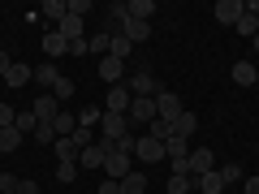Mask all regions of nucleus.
Segmentation results:
<instances>
[{"label": "nucleus", "mask_w": 259, "mask_h": 194, "mask_svg": "<svg viewBox=\"0 0 259 194\" xmlns=\"http://www.w3.org/2000/svg\"><path fill=\"white\" fill-rule=\"evenodd\" d=\"M30 112H35L39 121H56V112H61V104H56V95H39V100L30 104Z\"/></svg>", "instance_id": "17"}, {"label": "nucleus", "mask_w": 259, "mask_h": 194, "mask_svg": "<svg viewBox=\"0 0 259 194\" xmlns=\"http://www.w3.org/2000/svg\"><path fill=\"white\" fill-rule=\"evenodd\" d=\"M130 100H134V95H130V86H125V82H121V86H108L104 112H121V117H125V112H130Z\"/></svg>", "instance_id": "9"}, {"label": "nucleus", "mask_w": 259, "mask_h": 194, "mask_svg": "<svg viewBox=\"0 0 259 194\" xmlns=\"http://www.w3.org/2000/svg\"><path fill=\"white\" fill-rule=\"evenodd\" d=\"M56 30H61V35L69 39V43H74V39H87V22H82V18H74V13H65Z\"/></svg>", "instance_id": "15"}, {"label": "nucleus", "mask_w": 259, "mask_h": 194, "mask_svg": "<svg viewBox=\"0 0 259 194\" xmlns=\"http://www.w3.org/2000/svg\"><path fill=\"white\" fill-rule=\"evenodd\" d=\"M186 156H190V142H186V138H177V134H173V138L164 142V160H186Z\"/></svg>", "instance_id": "23"}, {"label": "nucleus", "mask_w": 259, "mask_h": 194, "mask_svg": "<svg viewBox=\"0 0 259 194\" xmlns=\"http://www.w3.org/2000/svg\"><path fill=\"white\" fill-rule=\"evenodd\" d=\"M182 95H173V91H160L156 95V117L160 121H177V117H182Z\"/></svg>", "instance_id": "3"}, {"label": "nucleus", "mask_w": 259, "mask_h": 194, "mask_svg": "<svg viewBox=\"0 0 259 194\" xmlns=\"http://www.w3.org/2000/svg\"><path fill=\"white\" fill-rule=\"evenodd\" d=\"M194 190H199V194H225L221 168H212V173H203V177H194Z\"/></svg>", "instance_id": "14"}, {"label": "nucleus", "mask_w": 259, "mask_h": 194, "mask_svg": "<svg viewBox=\"0 0 259 194\" xmlns=\"http://www.w3.org/2000/svg\"><path fill=\"white\" fill-rule=\"evenodd\" d=\"M242 185H246V194H259V177H246Z\"/></svg>", "instance_id": "45"}, {"label": "nucleus", "mask_w": 259, "mask_h": 194, "mask_svg": "<svg viewBox=\"0 0 259 194\" xmlns=\"http://www.w3.org/2000/svg\"><path fill=\"white\" fill-rule=\"evenodd\" d=\"M30 138H35V142H56V125H52V121H39Z\"/></svg>", "instance_id": "34"}, {"label": "nucleus", "mask_w": 259, "mask_h": 194, "mask_svg": "<svg viewBox=\"0 0 259 194\" xmlns=\"http://www.w3.org/2000/svg\"><path fill=\"white\" fill-rule=\"evenodd\" d=\"M39 13H44V18H52L56 26H61V18L69 13V5H65V0H44V5H39Z\"/></svg>", "instance_id": "25"}, {"label": "nucleus", "mask_w": 259, "mask_h": 194, "mask_svg": "<svg viewBox=\"0 0 259 194\" xmlns=\"http://www.w3.org/2000/svg\"><path fill=\"white\" fill-rule=\"evenodd\" d=\"M87 43H91V52H95V56H108L112 35H108V30H95V35H87Z\"/></svg>", "instance_id": "26"}, {"label": "nucleus", "mask_w": 259, "mask_h": 194, "mask_svg": "<svg viewBox=\"0 0 259 194\" xmlns=\"http://www.w3.org/2000/svg\"><path fill=\"white\" fill-rule=\"evenodd\" d=\"M194 190V177H182V173H173L164 181V194H190Z\"/></svg>", "instance_id": "24"}, {"label": "nucleus", "mask_w": 259, "mask_h": 194, "mask_svg": "<svg viewBox=\"0 0 259 194\" xmlns=\"http://www.w3.org/2000/svg\"><path fill=\"white\" fill-rule=\"evenodd\" d=\"M130 134V121L121 117V112H104L100 117V138H108V142H121Z\"/></svg>", "instance_id": "1"}, {"label": "nucleus", "mask_w": 259, "mask_h": 194, "mask_svg": "<svg viewBox=\"0 0 259 194\" xmlns=\"http://www.w3.org/2000/svg\"><path fill=\"white\" fill-rule=\"evenodd\" d=\"M52 125H56V138H69V134H74V129H78V112H56V121H52Z\"/></svg>", "instance_id": "20"}, {"label": "nucleus", "mask_w": 259, "mask_h": 194, "mask_svg": "<svg viewBox=\"0 0 259 194\" xmlns=\"http://www.w3.org/2000/svg\"><path fill=\"white\" fill-rule=\"evenodd\" d=\"M147 177H143V173H125V177H121V194H147Z\"/></svg>", "instance_id": "21"}, {"label": "nucleus", "mask_w": 259, "mask_h": 194, "mask_svg": "<svg viewBox=\"0 0 259 194\" xmlns=\"http://www.w3.org/2000/svg\"><path fill=\"white\" fill-rule=\"evenodd\" d=\"M18 147H22V134H18V129H13V125L0 129V151H18Z\"/></svg>", "instance_id": "33"}, {"label": "nucleus", "mask_w": 259, "mask_h": 194, "mask_svg": "<svg viewBox=\"0 0 259 194\" xmlns=\"http://www.w3.org/2000/svg\"><path fill=\"white\" fill-rule=\"evenodd\" d=\"M255 156H259V142H255Z\"/></svg>", "instance_id": "48"}, {"label": "nucleus", "mask_w": 259, "mask_h": 194, "mask_svg": "<svg viewBox=\"0 0 259 194\" xmlns=\"http://www.w3.org/2000/svg\"><path fill=\"white\" fill-rule=\"evenodd\" d=\"M250 47H255V52H259V35H255V39H250Z\"/></svg>", "instance_id": "47"}, {"label": "nucleus", "mask_w": 259, "mask_h": 194, "mask_svg": "<svg viewBox=\"0 0 259 194\" xmlns=\"http://www.w3.org/2000/svg\"><path fill=\"white\" fill-rule=\"evenodd\" d=\"M91 52V43H87V39H74V43H69V56H87Z\"/></svg>", "instance_id": "41"}, {"label": "nucleus", "mask_w": 259, "mask_h": 194, "mask_svg": "<svg viewBox=\"0 0 259 194\" xmlns=\"http://www.w3.org/2000/svg\"><path fill=\"white\" fill-rule=\"evenodd\" d=\"M35 82H39V86H48V91H52V86L61 82V69H56L52 61H48V65H39V69H35Z\"/></svg>", "instance_id": "22"}, {"label": "nucleus", "mask_w": 259, "mask_h": 194, "mask_svg": "<svg viewBox=\"0 0 259 194\" xmlns=\"http://www.w3.org/2000/svg\"><path fill=\"white\" fill-rule=\"evenodd\" d=\"M18 181H22V177H13V173H0V194H13V190H18Z\"/></svg>", "instance_id": "39"}, {"label": "nucleus", "mask_w": 259, "mask_h": 194, "mask_svg": "<svg viewBox=\"0 0 259 194\" xmlns=\"http://www.w3.org/2000/svg\"><path fill=\"white\" fill-rule=\"evenodd\" d=\"M246 13H250L255 22H259V0H250V5H246Z\"/></svg>", "instance_id": "46"}, {"label": "nucleus", "mask_w": 259, "mask_h": 194, "mask_svg": "<svg viewBox=\"0 0 259 194\" xmlns=\"http://www.w3.org/2000/svg\"><path fill=\"white\" fill-rule=\"evenodd\" d=\"M39 47H44V56H48V61H56V56H65V52H69V39H65L61 30H48Z\"/></svg>", "instance_id": "10"}, {"label": "nucleus", "mask_w": 259, "mask_h": 194, "mask_svg": "<svg viewBox=\"0 0 259 194\" xmlns=\"http://www.w3.org/2000/svg\"><path fill=\"white\" fill-rule=\"evenodd\" d=\"M212 168H216V160H212L207 147H194L190 151V177H203V173H212Z\"/></svg>", "instance_id": "13"}, {"label": "nucleus", "mask_w": 259, "mask_h": 194, "mask_svg": "<svg viewBox=\"0 0 259 194\" xmlns=\"http://www.w3.org/2000/svg\"><path fill=\"white\" fill-rule=\"evenodd\" d=\"M160 91H164V86H160L156 78L147 74V69H139V74L130 78V95H134V100H156Z\"/></svg>", "instance_id": "2"}, {"label": "nucleus", "mask_w": 259, "mask_h": 194, "mask_svg": "<svg viewBox=\"0 0 259 194\" xmlns=\"http://www.w3.org/2000/svg\"><path fill=\"white\" fill-rule=\"evenodd\" d=\"M221 177H225V185H238V181H246V173H242V164L233 160V164H225L221 168Z\"/></svg>", "instance_id": "35"}, {"label": "nucleus", "mask_w": 259, "mask_h": 194, "mask_svg": "<svg viewBox=\"0 0 259 194\" xmlns=\"http://www.w3.org/2000/svg\"><path fill=\"white\" fill-rule=\"evenodd\" d=\"M69 138H74V147H78V151H87V147H95V129H87V125H78L74 134H69Z\"/></svg>", "instance_id": "30"}, {"label": "nucleus", "mask_w": 259, "mask_h": 194, "mask_svg": "<svg viewBox=\"0 0 259 194\" xmlns=\"http://www.w3.org/2000/svg\"><path fill=\"white\" fill-rule=\"evenodd\" d=\"M35 82V65H22V61H13V69L5 74V86H30Z\"/></svg>", "instance_id": "12"}, {"label": "nucleus", "mask_w": 259, "mask_h": 194, "mask_svg": "<svg viewBox=\"0 0 259 194\" xmlns=\"http://www.w3.org/2000/svg\"><path fill=\"white\" fill-rule=\"evenodd\" d=\"M151 13H156V0H130L125 5V18L134 22H151Z\"/></svg>", "instance_id": "18"}, {"label": "nucleus", "mask_w": 259, "mask_h": 194, "mask_svg": "<svg viewBox=\"0 0 259 194\" xmlns=\"http://www.w3.org/2000/svg\"><path fill=\"white\" fill-rule=\"evenodd\" d=\"M194 129H199V117H194V112H182V117L173 121V134H177V138H186V142L194 138Z\"/></svg>", "instance_id": "19"}, {"label": "nucleus", "mask_w": 259, "mask_h": 194, "mask_svg": "<svg viewBox=\"0 0 259 194\" xmlns=\"http://www.w3.org/2000/svg\"><path fill=\"white\" fill-rule=\"evenodd\" d=\"M134 156H139L143 164H160V160H164V142H156L151 134H143V138L134 142Z\"/></svg>", "instance_id": "6"}, {"label": "nucleus", "mask_w": 259, "mask_h": 194, "mask_svg": "<svg viewBox=\"0 0 259 194\" xmlns=\"http://www.w3.org/2000/svg\"><path fill=\"white\" fill-rule=\"evenodd\" d=\"M95 69H100V78H104L108 86H121V78H125V61H117V56H100Z\"/></svg>", "instance_id": "8"}, {"label": "nucleus", "mask_w": 259, "mask_h": 194, "mask_svg": "<svg viewBox=\"0 0 259 194\" xmlns=\"http://www.w3.org/2000/svg\"><path fill=\"white\" fill-rule=\"evenodd\" d=\"M13 194H39V185L35 181H18V190H13Z\"/></svg>", "instance_id": "44"}, {"label": "nucleus", "mask_w": 259, "mask_h": 194, "mask_svg": "<svg viewBox=\"0 0 259 194\" xmlns=\"http://www.w3.org/2000/svg\"><path fill=\"white\" fill-rule=\"evenodd\" d=\"M259 82V69L250 61H233V86H255Z\"/></svg>", "instance_id": "16"}, {"label": "nucleus", "mask_w": 259, "mask_h": 194, "mask_svg": "<svg viewBox=\"0 0 259 194\" xmlns=\"http://www.w3.org/2000/svg\"><path fill=\"white\" fill-rule=\"evenodd\" d=\"M233 30H238L242 39H255V35H259V22L250 18V13H242V18H238V26H233Z\"/></svg>", "instance_id": "32"}, {"label": "nucleus", "mask_w": 259, "mask_h": 194, "mask_svg": "<svg viewBox=\"0 0 259 194\" xmlns=\"http://www.w3.org/2000/svg\"><path fill=\"white\" fill-rule=\"evenodd\" d=\"M95 194H121V181H108V177H104V181H100V190H95Z\"/></svg>", "instance_id": "42"}, {"label": "nucleus", "mask_w": 259, "mask_h": 194, "mask_svg": "<svg viewBox=\"0 0 259 194\" xmlns=\"http://www.w3.org/2000/svg\"><path fill=\"white\" fill-rule=\"evenodd\" d=\"M216 22H221V26H238V18L242 13H246V0H216Z\"/></svg>", "instance_id": "4"}, {"label": "nucleus", "mask_w": 259, "mask_h": 194, "mask_svg": "<svg viewBox=\"0 0 259 194\" xmlns=\"http://www.w3.org/2000/svg\"><path fill=\"white\" fill-rule=\"evenodd\" d=\"M121 35H125L130 43H147V39H151V22H134V18H125V22H121Z\"/></svg>", "instance_id": "11"}, {"label": "nucleus", "mask_w": 259, "mask_h": 194, "mask_svg": "<svg viewBox=\"0 0 259 194\" xmlns=\"http://www.w3.org/2000/svg\"><path fill=\"white\" fill-rule=\"evenodd\" d=\"M35 125H39L35 112H18V121H13V129H18L22 138H26V134H35Z\"/></svg>", "instance_id": "29"}, {"label": "nucleus", "mask_w": 259, "mask_h": 194, "mask_svg": "<svg viewBox=\"0 0 259 194\" xmlns=\"http://www.w3.org/2000/svg\"><path fill=\"white\" fill-rule=\"evenodd\" d=\"M48 95H56V104H65L69 95H74V82H69V78H61V82H56V86H52Z\"/></svg>", "instance_id": "36"}, {"label": "nucleus", "mask_w": 259, "mask_h": 194, "mask_svg": "<svg viewBox=\"0 0 259 194\" xmlns=\"http://www.w3.org/2000/svg\"><path fill=\"white\" fill-rule=\"evenodd\" d=\"M56 181H61V185L78 181V164H74V160H56Z\"/></svg>", "instance_id": "27"}, {"label": "nucleus", "mask_w": 259, "mask_h": 194, "mask_svg": "<svg viewBox=\"0 0 259 194\" xmlns=\"http://www.w3.org/2000/svg\"><path fill=\"white\" fill-rule=\"evenodd\" d=\"M147 134H151V138H156V142H168V138H173V121H151V125H147Z\"/></svg>", "instance_id": "28"}, {"label": "nucleus", "mask_w": 259, "mask_h": 194, "mask_svg": "<svg viewBox=\"0 0 259 194\" xmlns=\"http://www.w3.org/2000/svg\"><path fill=\"white\" fill-rule=\"evenodd\" d=\"M125 121L130 125H151V121H156V100H130Z\"/></svg>", "instance_id": "5"}, {"label": "nucleus", "mask_w": 259, "mask_h": 194, "mask_svg": "<svg viewBox=\"0 0 259 194\" xmlns=\"http://www.w3.org/2000/svg\"><path fill=\"white\" fill-rule=\"evenodd\" d=\"M13 121H18V112H13V108H9V104H0V129H9V125H13Z\"/></svg>", "instance_id": "40"}, {"label": "nucleus", "mask_w": 259, "mask_h": 194, "mask_svg": "<svg viewBox=\"0 0 259 194\" xmlns=\"http://www.w3.org/2000/svg\"><path fill=\"white\" fill-rule=\"evenodd\" d=\"M104 173H108V181H121V177L130 173V151L112 147V151H108V160H104Z\"/></svg>", "instance_id": "7"}, {"label": "nucleus", "mask_w": 259, "mask_h": 194, "mask_svg": "<svg viewBox=\"0 0 259 194\" xmlns=\"http://www.w3.org/2000/svg\"><path fill=\"white\" fill-rule=\"evenodd\" d=\"M100 117H104V112H100V108H95V104H91V108H82V112H78V125L95 129V121H100Z\"/></svg>", "instance_id": "37"}, {"label": "nucleus", "mask_w": 259, "mask_h": 194, "mask_svg": "<svg viewBox=\"0 0 259 194\" xmlns=\"http://www.w3.org/2000/svg\"><path fill=\"white\" fill-rule=\"evenodd\" d=\"M9 69H13V56H9V52H5V47H0V78L9 74Z\"/></svg>", "instance_id": "43"}, {"label": "nucleus", "mask_w": 259, "mask_h": 194, "mask_svg": "<svg viewBox=\"0 0 259 194\" xmlns=\"http://www.w3.org/2000/svg\"><path fill=\"white\" fill-rule=\"evenodd\" d=\"M52 147H56V156H61V160H74V164H78V156H82V151L74 147V138H56Z\"/></svg>", "instance_id": "31"}, {"label": "nucleus", "mask_w": 259, "mask_h": 194, "mask_svg": "<svg viewBox=\"0 0 259 194\" xmlns=\"http://www.w3.org/2000/svg\"><path fill=\"white\" fill-rule=\"evenodd\" d=\"M65 5H69V13H74V18L87 22V13H91V0H65Z\"/></svg>", "instance_id": "38"}]
</instances>
